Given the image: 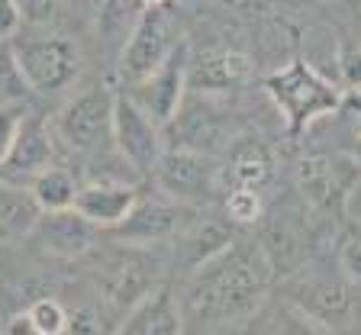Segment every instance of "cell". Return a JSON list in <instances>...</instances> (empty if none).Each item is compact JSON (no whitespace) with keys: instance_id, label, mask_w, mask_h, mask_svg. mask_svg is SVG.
I'll return each mask as SVG.
<instances>
[{"instance_id":"obj_1","label":"cell","mask_w":361,"mask_h":335,"mask_svg":"<svg viewBox=\"0 0 361 335\" xmlns=\"http://www.w3.org/2000/svg\"><path fill=\"white\" fill-rule=\"evenodd\" d=\"M188 277L190 281L180 313H184V322L190 319L203 332L235 326L255 316L274 284V271L264 261L258 242H245L242 236L219 258H213L210 264L197 268Z\"/></svg>"},{"instance_id":"obj_2","label":"cell","mask_w":361,"mask_h":335,"mask_svg":"<svg viewBox=\"0 0 361 335\" xmlns=\"http://www.w3.org/2000/svg\"><path fill=\"white\" fill-rule=\"evenodd\" d=\"M262 87L271 97V104L278 106V113L284 116L290 139L303 135L316 119L336 113L338 104H342V87L319 75L307 59H293L284 68L264 75Z\"/></svg>"},{"instance_id":"obj_3","label":"cell","mask_w":361,"mask_h":335,"mask_svg":"<svg viewBox=\"0 0 361 335\" xmlns=\"http://www.w3.org/2000/svg\"><path fill=\"white\" fill-rule=\"evenodd\" d=\"M87 277L110 310L129 313L161 284V258L152 255V248H133L116 242L110 248L90 252Z\"/></svg>"},{"instance_id":"obj_4","label":"cell","mask_w":361,"mask_h":335,"mask_svg":"<svg viewBox=\"0 0 361 335\" xmlns=\"http://www.w3.org/2000/svg\"><path fill=\"white\" fill-rule=\"evenodd\" d=\"M361 184V171L348 162V155H307L297 162L293 187L297 200L307 213L319 217L323 223L336 219L338 226L348 219V200Z\"/></svg>"},{"instance_id":"obj_5","label":"cell","mask_w":361,"mask_h":335,"mask_svg":"<svg viewBox=\"0 0 361 335\" xmlns=\"http://www.w3.org/2000/svg\"><path fill=\"white\" fill-rule=\"evenodd\" d=\"M281 300L293 303L332 335H348L358 326V297L342 274H319L300 268L297 274L281 281Z\"/></svg>"},{"instance_id":"obj_6","label":"cell","mask_w":361,"mask_h":335,"mask_svg":"<svg viewBox=\"0 0 361 335\" xmlns=\"http://www.w3.org/2000/svg\"><path fill=\"white\" fill-rule=\"evenodd\" d=\"M10 49L32 94H61L81 75V49L75 39L61 36V32L13 36Z\"/></svg>"},{"instance_id":"obj_7","label":"cell","mask_w":361,"mask_h":335,"mask_svg":"<svg viewBox=\"0 0 361 335\" xmlns=\"http://www.w3.org/2000/svg\"><path fill=\"white\" fill-rule=\"evenodd\" d=\"M155 181V190L165 200H174L180 207L203 209L223 194L219 162L213 155L184 149H165L149 174Z\"/></svg>"},{"instance_id":"obj_8","label":"cell","mask_w":361,"mask_h":335,"mask_svg":"<svg viewBox=\"0 0 361 335\" xmlns=\"http://www.w3.org/2000/svg\"><path fill=\"white\" fill-rule=\"evenodd\" d=\"M178 45V23L168 13V7H142L120 52L123 81L133 87L149 75H155Z\"/></svg>"},{"instance_id":"obj_9","label":"cell","mask_w":361,"mask_h":335,"mask_svg":"<svg viewBox=\"0 0 361 335\" xmlns=\"http://www.w3.org/2000/svg\"><path fill=\"white\" fill-rule=\"evenodd\" d=\"M262 223V248L264 261L271 264L274 277H290L300 268H307L310 245H313V229H310V213L300 200H287L274 209H264Z\"/></svg>"},{"instance_id":"obj_10","label":"cell","mask_w":361,"mask_h":335,"mask_svg":"<svg viewBox=\"0 0 361 335\" xmlns=\"http://www.w3.org/2000/svg\"><path fill=\"white\" fill-rule=\"evenodd\" d=\"M113 90L87 87L78 97H71L55 116L52 135L75 155H97L110 142L113 123Z\"/></svg>"},{"instance_id":"obj_11","label":"cell","mask_w":361,"mask_h":335,"mask_svg":"<svg viewBox=\"0 0 361 335\" xmlns=\"http://www.w3.org/2000/svg\"><path fill=\"white\" fill-rule=\"evenodd\" d=\"M203 217V209L180 207L165 197H139V203L133 207L126 219L116 229H110V236L120 245L133 248H155V245H174L197 219Z\"/></svg>"},{"instance_id":"obj_12","label":"cell","mask_w":361,"mask_h":335,"mask_svg":"<svg viewBox=\"0 0 361 335\" xmlns=\"http://www.w3.org/2000/svg\"><path fill=\"white\" fill-rule=\"evenodd\" d=\"M110 139H113V145H116V152H120V158L135 174H152L155 162L161 158V152H165L161 129H158L126 94H116V97H113Z\"/></svg>"},{"instance_id":"obj_13","label":"cell","mask_w":361,"mask_h":335,"mask_svg":"<svg viewBox=\"0 0 361 335\" xmlns=\"http://www.w3.org/2000/svg\"><path fill=\"white\" fill-rule=\"evenodd\" d=\"M165 135H168L165 149L200 152V155H213V158H216V152L226 149L229 139H233V135H226L219 110L203 97V94H194V97L180 100V106L171 116V123L161 129V139H165Z\"/></svg>"},{"instance_id":"obj_14","label":"cell","mask_w":361,"mask_h":335,"mask_svg":"<svg viewBox=\"0 0 361 335\" xmlns=\"http://www.w3.org/2000/svg\"><path fill=\"white\" fill-rule=\"evenodd\" d=\"M188 61H190L188 45H178L155 75H149L145 81H139L129 90H123L158 129H165L168 123H171V116L178 113L180 100L188 97Z\"/></svg>"},{"instance_id":"obj_15","label":"cell","mask_w":361,"mask_h":335,"mask_svg":"<svg viewBox=\"0 0 361 335\" xmlns=\"http://www.w3.org/2000/svg\"><path fill=\"white\" fill-rule=\"evenodd\" d=\"M278 174V155L271 149V142H264L258 133H239L226 145V158L219 164V178H223V190H258L264 194V187Z\"/></svg>"},{"instance_id":"obj_16","label":"cell","mask_w":361,"mask_h":335,"mask_svg":"<svg viewBox=\"0 0 361 335\" xmlns=\"http://www.w3.org/2000/svg\"><path fill=\"white\" fill-rule=\"evenodd\" d=\"M139 197L142 194H139L135 184H126V181H116V178H100L78 187L75 213L97 232H110L133 213Z\"/></svg>"},{"instance_id":"obj_17","label":"cell","mask_w":361,"mask_h":335,"mask_svg":"<svg viewBox=\"0 0 361 335\" xmlns=\"http://www.w3.org/2000/svg\"><path fill=\"white\" fill-rule=\"evenodd\" d=\"M45 255L61 261L87 258L97 248V229L84 223L75 209H61V213H42L32 229V236Z\"/></svg>"},{"instance_id":"obj_18","label":"cell","mask_w":361,"mask_h":335,"mask_svg":"<svg viewBox=\"0 0 361 335\" xmlns=\"http://www.w3.org/2000/svg\"><path fill=\"white\" fill-rule=\"evenodd\" d=\"M248 78H252V59L235 49H207L194 61H188V87L203 97L235 90L248 84Z\"/></svg>"},{"instance_id":"obj_19","label":"cell","mask_w":361,"mask_h":335,"mask_svg":"<svg viewBox=\"0 0 361 335\" xmlns=\"http://www.w3.org/2000/svg\"><path fill=\"white\" fill-rule=\"evenodd\" d=\"M235 238H239V229H235L229 219L200 217L174 242V264H178L184 274H194L197 268H203V264H210L213 258H219Z\"/></svg>"},{"instance_id":"obj_20","label":"cell","mask_w":361,"mask_h":335,"mask_svg":"<svg viewBox=\"0 0 361 335\" xmlns=\"http://www.w3.org/2000/svg\"><path fill=\"white\" fill-rule=\"evenodd\" d=\"M116 335H184V313H180V300L168 284H158L145 300L123 316L116 326Z\"/></svg>"},{"instance_id":"obj_21","label":"cell","mask_w":361,"mask_h":335,"mask_svg":"<svg viewBox=\"0 0 361 335\" xmlns=\"http://www.w3.org/2000/svg\"><path fill=\"white\" fill-rule=\"evenodd\" d=\"M55 164V135L52 126L45 123L36 113H26L20 126V135H16L13 149H10L7 162L0 164V171L10 174V178H36L39 171L52 168Z\"/></svg>"},{"instance_id":"obj_22","label":"cell","mask_w":361,"mask_h":335,"mask_svg":"<svg viewBox=\"0 0 361 335\" xmlns=\"http://www.w3.org/2000/svg\"><path fill=\"white\" fill-rule=\"evenodd\" d=\"M39 217L42 213H39L36 200H32V194L26 187L0 181V245L30 238Z\"/></svg>"},{"instance_id":"obj_23","label":"cell","mask_w":361,"mask_h":335,"mask_svg":"<svg viewBox=\"0 0 361 335\" xmlns=\"http://www.w3.org/2000/svg\"><path fill=\"white\" fill-rule=\"evenodd\" d=\"M78 181L71 171L52 164V168H45L39 171L36 178L30 181V190L32 200H36L39 213H61V209H75V197H78Z\"/></svg>"},{"instance_id":"obj_24","label":"cell","mask_w":361,"mask_h":335,"mask_svg":"<svg viewBox=\"0 0 361 335\" xmlns=\"http://www.w3.org/2000/svg\"><path fill=\"white\" fill-rule=\"evenodd\" d=\"M336 264L338 274L361 291V219L348 217L336 232Z\"/></svg>"},{"instance_id":"obj_25","label":"cell","mask_w":361,"mask_h":335,"mask_svg":"<svg viewBox=\"0 0 361 335\" xmlns=\"http://www.w3.org/2000/svg\"><path fill=\"white\" fill-rule=\"evenodd\" d=\"M87 7L97 20V30L106 39L123 36V32L129 36L135 16H139V0H87Z\"/></svg>"},{"instance_id":"obj_26","label":"cell","mask_w":361,"mask_h":335,"mask_svg":"<svg viewBox=\"0 0 361 335\" xmlns=\"http://www.w3.org/2000/svg\"><path fill=\"white\" fill-rule=\"evenodd\" d=\"M264 335H332V332L326 326H319L316 319H310L307 313H300L293 303L281 300V303L268 313Z\"/></svg>"},{"instance_id":"obj_27","label":"cell","mask_w":361,"mask_h":335,"mask_svg":"<svg viewBox=\"0 0 361 335\" xmlns=\"http://www.w3.org/2000/svg\"><path fill=\"white\" fill-rule=\"evenodd\" d=\"M223 213L226 219L239 229V226H255L262 223L264 217V200L258 190H242V187H233V190H223Z\"/></svg>"},{"instance_id":"obj_28","label":"cell","mask_w":361,"mask_h":335,"mask_svg":"<svg viewBox=\"0 0 361 335\" xmlns=\"http://www.w3.org/2000/svg\"><path fill=\"white\" fill-rule=\"evenodd\" d=\"M23 313H26L30 326L36 329V335H65V329H68V310H65V303L55 297L32 300Z\"/></svg>"},{"instance_id":"obj_29","label":"cell","mask_w":361,"mask_h":335,"mask_svg":"<svg viewBox=\"0 0 361 335\" xmlns=\"http://www.w3.org/2000/svg\"><path fill=\"white\" fill-rule=\"evenodd\" d=\"M120 322L110 319V306H78L68 310L65 335H116Z\"/></svg>"},{"instance_id":"obj_30","label":"cell","mask_w":361,"mask_h":335,"mask_svg":"<svg viewBox=\"0 0 361 335\" xmlns=\"http://www.w3.org/2000/svg\"><path fill=\"white\" fill-rule=\"evenodd\" d=\"M30 94L32 90H30V84L23 81L10 42H0V106L4 104H26Z\"/></svg>"},{"instance_id":"obj_31","label":"cell","mask_w":361,"mask_h":335,"mask_svg":"<svg viewBox=\"0 0 361 335\" xmlns=\"http://www.w3.org/2000/svg\"><path fill=\"white\" fill-rule=\"evenodd\" d=\"M26 113H30L26 104H4L0 106V164L7 162L16 135H20L23 119H26Z\"/></svg>"},{"instance_id":"obj_32","label":"cell","mask_w":361,"mask_h":335,"mask_svg":"<svg viewBox=\"0 0 361 335\" xmlns=\"http://www.w3.org/2000/svg\"><path fill=\"white\" fill-rule=\"evenodd\" d=\"M336 68H338V81H342V87L345 90H361V45L338 42Z\"/></svg>"},{"instance_id":"obj_33","label":"cell","mask_w":361,"mask_h":335,"mask_svg":"<svg viewBox=\"0 0 361 335\" xmlns=\"http://www.w3.org/2000/svg\"><path fill=\"white\" fill-rule=\"evenodd\" d=\"M10 4H13L23 26H32V30L49 26L59 13V0H10Z\"/></svg>"},{"instance_id":"obj_34","label":"cell","mask_w":361,"mask_h":335,"mask_svg":"<svg viewBox=\"0 0 361 335\" xmlns=\"http://www.w3.org/2000/svg\"><path fill=\"white\" fill-rule=\"evenodd\" d=\"M338 116L352 129V135H361V90H342V104H338Z\"/></svg>"},{"instance_id":"obj_35","label":"cell","mask_w":361,"mask_h":335,"mask_svg":"<svg viewBox=\"0 0 361 335\" xmlns=\"http://www.w3.org/2000/svg\"><path fill=\"white\" fill-rule=\"evenodd\" d=\"M20 16H16L13 4L10 0H0V42H10V39L20 32Z\"/></svg>"},{"instance_id":"obj_36","label":"cell","mask_w":361,"mask_h":335,"mask_svg":"<svg viewBox=\"0 0 361 335\" xmlns=\"http://www.w3.org/2000/svg\"><path fill=\"white\" fill-rule=\"evenodd\" d=\"M4 335H36V329L30 326V319H26V313H13L7 322V332Z\"/></svg>"},{"instance_id":"obj_37","label":"cell","mask_w":361,"mask_h":335,"mask_svg":"<svg viewBox=\"0 0 361 335\" xmlns=\"http://www.w3.org/2000/svg\"><path fill=\"white\" fill-rule=\"evenodd\" d=\"M348 162H352L355 168H358V171H361V135H358V139H355V145H352V149H348Z\"/></svg>"},{"instance_id":"obj_38","label":"cell","mask_w":361,"mask_h":335,"mask_svg":"<svg viewBox=\"0 0 361 335\" xmlns=\"http://www.w3.org/2000/svg\"><path fill=\"white\" fill-rule=\"evenodd\" d=\"M142 7H168V0H139Z\"/></svg>"}]
</instances>
